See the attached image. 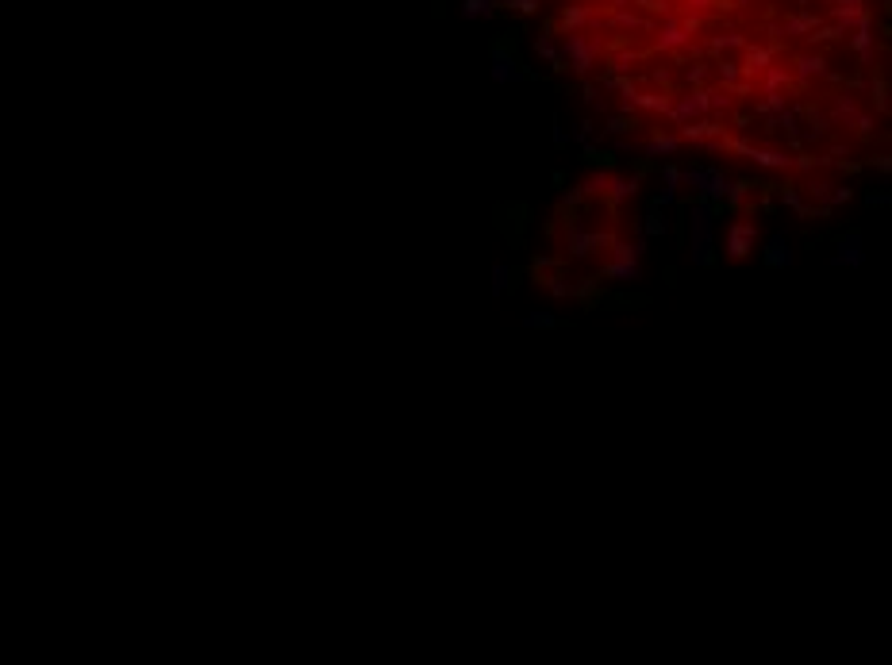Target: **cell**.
<instances>
[{"label": "cell", "instance_id": "obj_1", "mask_svg": "<svg viewBox=\"0 0 892 665\" xmlns=\"http://www.w3.org/2000/svg\"><path fill=\"white\" fill-rule=\"evenodd\" d=\"M716 204H708V200H692L688 204V246H692V265L700 269H712L716 258H712V223H716Z\"/></svg>", "mask_w": 892, "mask_h": 665}, {"label": "cell", "instance_id": "obj_32", "mask_svg": "<svg viewBox=\"0 0 892 665\" xmlns=\"http://www.w3.org/2000/svg\"><path fill=\"white\" fill-rule=\"evenodd\" d=\"M581 196H585L581 189H566V193H562V208H577V204H581Z\"/></svg>", "mask_w": 892, "mask_h": 665}, {"label": "cell", "instance_id": "obj_17", "mask_svg": "<svg viewBox=\"0 0 892 665\" xmlns=\"http://www.w3.org/2000/svg\"><path fill=\"white\" fill-rule=\"evenodd\" d=\"M750 189H754L750 181H731V189H727V196H723V204H727V208H738L746 196H750Z\"/></svg>", "mask_w": 892, "mask_h": 665}, {"label": "cell", "instance_id": "obj_11", "mask_svg": "<svg viewBox=\"0 0 892 665\" xmlns=\"http://www.w3.org/2000/svg\"><path fill=\"white\" fill-rule=\"evenodd\" d=\"M858 116H862V112H858V104H854L850 93H839V97L831 100V123H846V128H850Z\"/></svg>", "mask_w": 892, "mask_h": 665}, {"label": "cell", "instance_id": "obj_7", "mask_svg": "<svg viewBox=\"0 0 892 665\" xmlns=\"http://www.w3.org/2000/svg\"><path fill=\"white\" fill-rule=\"evenodd\" d=\"M762 265L765 269H784V265H793V250H788V239H784L781 231L769 235V243H765V250H762Z\"/></svg>", "mask_w": 892, "mask_h": 665}, {"label": "cell", "instance_id": "obj_35", "mask_svg": "<svg viewBox=\"0 0 892 665\" xmlns=\"http://www.w3.org/2000/svg\"><path fill=\"white\" fill-rule=\"evenodd\" d=\"M873 100H877V108L884 112V81H873Z\"/></svg>", "mask_w": 892, "mask_h": 665}, {"label": "cell", "instance_id": "obj_8", "mask_svg": "<svg viewBox=\"0 0 892 665\" xmlns=\"http://www.w3.org/2000/svg\"><path fill=\"white\" fill-rule=\"evenodd\" d=\"M727 189H731V177L723 173L719 166H708V181H704V189H700V200H708V204H723V196H727Z\"/></svg>", "mask_w": 892, "mask_h": 665}, {"label": "cell", "instance_id": "obj_20", "mask_svg": "<svg viewBox=\"0 0 892 665\" xmlns=\"http://www.w3.org/2000/svg\"><path fill=\"white\" fill-rule=\"evenodd\" d=\"M604 189H608V173H588L585 185H581V193H585V196H604Z\"/></svg>", "mask_w": 892, "mask_h": 665}, {"label": "cell", "instance_id": "obj_12", "mask_svg": "<svg viewBox=\"0 0 892 665\" xmlns=\"http://www.w3.org/2000/svg\"><path fill=\"white\" fill-rule=\"evenodd\" d=\"M489 281H492V285H489V293L496 296V300H501V296L511 289V281H516V269H511V265H504V262H496V265L489 269Z\"/></svg>", "mask_w": 892, "mask_h": 665}, {"label": "cell", "instance_id": "obj_25", "mask_svg": "<svg viewBox=\"0 0 892 665\" xmlns=\"http://www.w3.org/2000/svg\"><path fill=\"white\" fill-rule=\"evenodd\" d=\"M635 128H638L635 119H623V116H616V119H612V123H608V128H604V131H608V135H627V131H635Z\"/></svg>", "mask_w": 892, "mask_h": 665}, {"label": "cell", "instance_id": "obj_29", "mask_svg": "<svg viewBox=\"0 0 892 665\" xmlns=\"http://www.w3.org/2000/svg\"><path fill=\"white\" fill-rule=\"evenodd\" d=\"M592 131H596V123H592V119H585V123H577V135H573V143H581V147H585Z\"/></svg>", "mask_w": 892, "mask_h": 665}, {"label": "cell", "instance_id": "obj_3", "mask_svg": "<svg viewBox=\"0 0 892 665\" xmlns=\"http://www.w3.org/2000/svg\"><path fill=\"white\" fill-rule=\"evenodd\" d=\"M612 239H616V235H608V231H585L577 219L566 227V250H569V258H588V254H596V250H608Z\"/></svg>", "mask_w": 892, "mask_h": 665}, {"label": "cell", "instance_id": "obj_23", "mask_svg": "<svg viewBox=\"0 0 892 665\" xmlns=\"http://www.w3.org/2000/svg\"><path fill=\"white\" fill-rule=\"evenodd\" d=\"M765 62H769V54H765V50H754V47H750V54H746V73H762Z\"/></svg>", "mask_w": 892, "mask_h": 665}, {"label": "cell", "instance_id": "obj_33", "mask_svg": "<svg viewBox=\"0 0 892 665\" xmlns=\"http://www.w3.org/2000/svg\"><path fill=\"white\" fill-rule=\"evenodd\" d=\"M850 196H854V189H839V185H834V189H831V208H834V204H846Z\"/></svg>", "mask_w": 892, "mask_h": 665}, {"label": "cell", "instance_id": "obj_26", "mask_svg": "<svg viewBox=\"0 0 892 665\" xmlns=\"http://www.w3.org/2000/svg\"><path fill=\"white\" fill-rule=\"evenodd\" d=\"M823 73V58H800V77H815Z\"/></svg>", "mask_w": 892, "mask_h": 665}, {"label": "cell", "instance_id": "obj_21", "mask_svg": "<svg viewBox=\"0 0 892 665\" xmlns=\"http://www.w3.org/2000/svg\"><path fill=\"white\" fill-rule=\"evenodd\" d=\"M685 39H688V35L681 27H666L662 35H658V47H666V50L669 47H685Z\"/></svg>", "mask_w": 892, "mask_h": 665}, {"label": "cell", "instance_id": "obj_28", "mask_svg": "<svg viewBox=\"0 0 892 665\" xmlns=\"http://www.w3.org/2000/svg\"><path fill=\"white\" fill-rule=\"evenodd\" d=\"M673 200H677V189H669V185H666V189H662V193L654 196V204H650V208H669V204H673Z\"/></svg>", "mask_w": 892, "mask_h": 665}, {"label": "cell", "instance_id": "obj_31", "mask_svg": "<svg viewBox=\"0 0 892 665\" xmlns=\"http://www.w3.org/2000/svg\"><path fill=\"white\" fill-rule=\"evenodd\" d=\"M865 204H869V208H889V193H877V189H873V193H865Z\"/></svg>", "mask_w": 892, "mask_h": 665}, {"label": "cell", "instance_id": "obj_24", "mask_svg": "<svg viewBox=\"0 0 892 665\" xmlns=\"http://www.w3.org/2000/svg\"><path fill=\"white\" fill-rule=\"evenodd\" d=\"M535 50H539L546 62H554V69H558V50H554V43H550V35H539V43H535Z\"/></svg>", "mask_w": 892, "mask_h": 665}, {"label": "cell", "instance_id": "obj_15", "mask_svg": "<svg viewBox=\"0 0 892 665\" xmlns=\"http://www.w3.org/2000/svg\"><path fill=\"white\" fill-rule=\"evenodd\" d=\"M635 104L647 112H669V97H662V93H642V97L635 93Z\"/></svg>", "mask_w": 892, "mask_h": 665}, {"label": "cell", "instance_id": "obj_30", "mask_svg": "<svg viewBox=\"0 0 892 665\" xmlns=\"http://www.w3.org/2000/svg\"><path fill=\"white\" fill-rule=\"evenodd\" d=\"M662 181H666L669 189H677V185H681V169H677V166H662Z\"/></svg>", "mask_w": 892, "mask_h": 665}, {"label": "cell", "instance_id": "obj_34", "mask_svg": "<svg viewBox=\"0 0 892 665\" xmlns=\"http://www.w3.org/2000/svg\"><path fill=\"white\" fill-rule=\"evenodd\" d=\"M554 147H569V135H566V128H562L558 119H554Z\"/></svg>", "mask_w": 892, "mask_h": 665}, {"label": "cell", "instance_id": "obj_27", "mask_svg": "<svg viewBox=\"0 0 892 665\" xmlns=\"http://www.w3.org/2000/svg\"><path fill=\"white\" fill-rule=\"evenodd\" d=\"M781 200H784L788 208H796V212H804V200H800V193H796L793 185H784V189H781Z\"/></svg>", "mask_w": 892, "mask_h": 665}, {"label": "cell", "instance_id": "obj_2", "mask_svg": "<svg viewBox=\"0 0 892 665\" xmlns=\"http://www.w3.org/2000/svg\"><path fill=\"white\" fill-rule=\"evenodd\" d=\"M600 62V39L592 35H566L562 43V58L558 69H573V73H588V69Z\"/></svg>", "mask_w": 892, "mask_h": 665}, {"label": "cell", "instance_id": "obj_4", "mask_svg": "<svg viewBox=\"0 0 892 665\" xmlns=\"http://www.w3.org/2000/svg\"><path fill=\"white\" fill-rule=\"evenodd\" d=\"M758 243V223L754 219H735V223L727 227V258L731 262H743Z\"/></svg>", "mask_w": 892, "mask_h": 665}, {"label": "cell", "instance_id": "obj_18", "mask_svg": "<svg viewBox=\"0 0 892 665\" xmlns=\"http://www.w3.org/2000/svg\"><path fill=\"white\" fill-rule=\"evenodd\" d=\"M804 189H808V196H812V200H819V204L831 212V189H834L831 181H808Z\"/></svg>", "mask_w": 892, "mask_h": 665}, {"label": "cell", "instance_id": "obj_6", "mask_svg": "<svg viewBox=\"0 0 892 665\" xmlns=\"http://www.w3.org/2000/svg\"><path fill=\"white\" fill-rule=\"evenodd\" d=\"M865 262V250H862V231H846L843 239H839V250L831 254V265L834 269H858V265Z\"/></svg>", "mask_w": 892, "mask_h": 665}, {"label": "cell", "instance_id": "obj_22", "mask_svg": "<svg viewBox=\"0 0 892 665\" xmlns=\"http://www.w3.org/2000/svg\"><path fill=\"white\" fill-rule=\"evenodd\" d=\"M784 85H788V73H784L781 66H773L765 73V93H777V88H784Z\"/></svg>", "mask_w": 892, "mask_h": 665}, {"label": "cell", "instance_id": "obj_9", "mask_svg": "<svg viewBox=\"0 0 892 665\" xmlns=\"http://www.w3.org/2000/svg\"><path fill=\"white\" fill-rule=\"evenodd\" d=\"M520 77H527V73L520 69V62L511 58V54H504L501 47L492 50V81L504 85V81H520Z\"/></svg>", "mask_w": 892, "mask_h": 665}, {"label": "cell", "instance_id": "obj_16", "mask_svg": "<svg viewBox=\"0 0 892 665\" xmlns=\"http://www.w3.org/2000/svg\"><path fill=\"white\" fill-rule=\"evenodd\" d=\"M558 315H550V312H531V315H523V327L527 331H535V327H542V331H550V327H558Z\"/></svg>", "mask_w": 892, "mask_h": 665}, {"label": "cell", "instance_id": "obj_13", "mask_svg": "<svg viewBox=\"0 0 892 665\" xmlns=\"http://www.w3.org/2000/svg\"><path fill=\"white\" fill-rule=\"evenodd\" d=\"M638 227H642V235H647V239H658V235H666V231H669L666 208H650V212L642 215V223H638Z\"/></svg>", "mask_w": 892, "mask_h": 665}, {"label": "cell", "instance_id": "obj_5", "mask_svg": "<svg viewBox=\"0 0 892 665\" xmlns=\"http://www.w3.org/2000/svg\"><path fill=\"white\" fill-rule=\"evenodd\" d=\"M638 185H642V177H638V173H631V177L627 173H608V189H604V196H608L612 212H619L627 200H635Z\"/></svg>", "mask_w": 892, "mask_h": 665}, {"label": "cell", "instance_id": "obj_19", "mask_svg": "<svg viewBox=\"0 0 892 665\" xmlns=\"http://www.w3.org/2000/svg\"><path fill=\"white\" fill-rule=\"evenodd\" d=\"M492 4H496V0H466V4H461V16H466V20H477V16H489V12H492Z\"/></svg>", "mask_w": 892, "mask_h": 665}, {"label": "cell", "instance_id": "obj_10", "mask_svg": "<svg viewBox=\"0 0 892 665\" xmlns=\"http://www.w3.org/2000/svg\"><path fill=\"white\" fill-rule=\"evenodd\" d=\"M604 277H612V281H642V265H638V258H612V265H604Z\"/></svg>", "mask_w": 892, "mask_h": 665}, {"label": "cell", "instance_id": "obj_14", "mask_svg": "<svg viewBox=\"0 0 892 665\" xmlns=\"http://www.w3.org/2000/svg\"><path fill=\"white\" fill-rule=\"evenodd\" d=\"M677 150H681V138H677V135H666V131H658L647 147H642V154L658 158V154H677Z\"/></svg>", "mask_w": 892, "mask_h": 665}]
</instances>
